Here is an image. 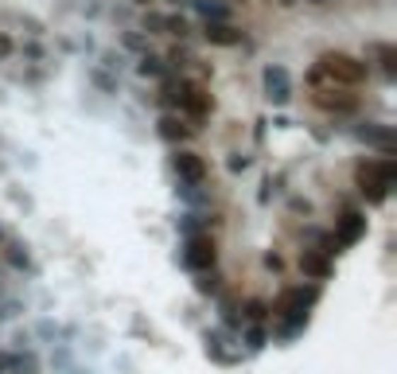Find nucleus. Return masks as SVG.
Returning <instances> with one entry per match:
<instances>
[{
  "label": "nucleus",
  "mask_w": 397,
  "mask_h": 374,
  "mask_svg": "<svg viewBox=\"0 0 397 374\" xmlns=\"http://www.w3.org/2000/svg\"><path fill=\"white\" fill-rule=\"evenodd\" d=\"M316 82H331V86H358L366 78V62L362 59H355V55H347V51H327V55H319V67H316Z\"/></svg>",
  "instance_id": "nucleus-1"
},
{
  "label": "nucleus",
  "mask_w": 397,
  "mask_h": 374,
  "mask_svg": "<svg viewBox=\"0 0 397 374\" xmlns=\"http://www.w3.org/2000/svg\"><path fill=\"white\" fill-rule=\"evenodd\" d=\"M393 176H397L393 160L358 164V171H355L358 187H362V195H366L370 203H381V199H386V195H389V187H393Z\"/></svg>",
  "instance_id": "nucleus-2"
},
{
  "label": "nucleus",
  "mask_w": 397,
  "mask_h": 374,
  "mask_svg": "<svg viewBox=\"0 0 397 374\" xmlns=\"http://www.w3.org/2000/svg\"><path fill=\"white\" fill-rule=\"evenodd\" d=\"M176 101H179V109H183L191 121H202V117L214 109V98H210L207 86H199V82H179L176 86Z\"/></svg>",
  "instance_id": "nucleus-3"
},
{
  "label": "nucleus",
  "mask_w": 397,
  "mask_h": 374,
  "mask_svg": "<svg viewBox=\"0 0 397 374\" xmlns=\"http://www.w3.org/2000/svg\"><path fill=\"white\" fill-rule=\"evenodd\" d=\"M311 300H316V288H288V293L277 300V316L288 319V324H300V319L308 316Z\"/></svg>",
  "instance_id": "nucleus-4"
},
{
  "label": "nucleus",
  "mask_w": 397,
  "mask_h": 374,
  "mask_svg": "<svg viewBox=\"0 0 397 374\" xmlns=\"http://www.w3.org/2000/svg\"><path fill=\"white\" fill-rule=\"evenodd\" d=\"M214 257H218V249H214V242H210V234H191V238H187L183 261L191 265V269H210Z\"/></svg>",
  "instance_id": "nucleus-5"
},
{
  "label": "nucleus",
  "mask_w": 397,
  "mask_h": 374,
  "mask_svg": "<svg viewBox=\"0 0 397 374\" xmlns=\"http://www.w3.org/2000/svg\"><path fill=\"white\" fill-rule=\"evenodd\" d=\"M347 90L350 86H327V90L316 94V106L327 109V113H350L358 101H355V94H347Z\"/></svg>",
  "instance_id": "nucleus-6"
},
{
  "label": "nucleus",
  "mask_w": 397,
  "mask_h": 374,
  "mask_svg": "<svg viewBox=\"0 0 397 374\" xmlns=\"http://www.w3.org/2000/svg\"><path fill=\"white\" fill-rule=\"evenodd\" d=\"M265 98H269L272 106H284V101L292 98V78H288L284 67H269V70H265Z\"/></svg>",
  "instance_id": "nucleus-7"
},
{
  "label": "nucleus",
  "mask_w": 397,
  "mask_h": 374,
  "mask_svg": "<svg viewBox=\"0 0 397 374\" xmlns=\"http://www.w3.org/2000/svg\"><path fill=\"white\" fill-rule=\"evenodd\" d=\"M171 168H176V176L187 179V183H202V176H207V160H202L199 152H176L171 156Z\"/></svg>",
  "instance_id": "nucleus-8"
},
{
  "label": "nucleus",
  "mask_w": 397,
  "mask_h": 374,
  "mask_svg": "<svg viewBox=\"0 0 397 374\" xmlns=\"http://www.w3.org/2000/svg\"><path fill=\"white\" fill-rule=\"evenodd\" d=\"M362 234H366V218L358 215V210H347V215L339 218V226H335V242H339V246H355Z\"/></svg>",
  "instance_id": "nucleus-9"
},
{
  "label": "nucleus",
  "mask_w": 397,
  "mask_h": 374,
  "mask_svg": "<svg viewBox=\"0 0 397 374\" xmlns=\"http://www.w3.org/2000/svg\"><path fill=\"white\" fill-rule=\"evenodd\" d=\"M300 269L308 273V277H316V280L331 277V261H327L323 254H316V249H304L300 254Z\"/></svg>",
  "instance_id": "nucleus-10"
},
{
  "label": "nucleus",
  "mask_w": 397,
  "mask_h": 374,
  "mask_svg": "<svg viewBox=\"0 0 397 374\" xmlns=\"http://www.w3.org/2000/svg\"><path fill=\"white\" fill-rule=\"evenodd\" d=\"M207 39L218 43V47H234L241 35H238V28H230L226 20H218V23H207Z\"/></svg>",
  "instance_id": "nucleus-11"
},
{
  "label": "nucleus",
  "mask_w": 397,
  "mask_h": 374,
  "mask_svg": "<svg viewBox=\"0 0 397 374\" xmlns=\"http://www.w3.org/2000/svg\"><path fill=\"white\" fill-rule=\"evenodd\" d=\"M195 8H199V12L207 16V23L226 20V8H222V4H214V0H195Z\"/></svg>",
  "instance_id": "nucleus-12"
},
{
  "label": "nucleus",
  "mask_w": 397,
  "mask_h": 374,
  "mask_svg": "<svg viewBox=\"0 0 397 374\" xmlns=\"http://www.w3.org/2000/svg\"><path fill=\"white\" fill-rule=\"evenodd\" d=\"M160 137H168V140H183L187 137V129H183V125H179L176 121V117H160Z\"/></svg>",
  "instance_id": "nucleus-13"
},
{
  "label": "nucleus",
  "mask_w": 397,
  "mask_h": 374,
  "mask_svg": "<svg viewBox=\"0 0 397 374\" xmlns=\"http://www.w3.org/2000/svg\"><path fill=\"white\" fill-rule=\"evenodd\" d=\"M362 140H374V144H381L389 152V132L386 129H362Z\"/></svg>",
  "instance_id": "nucleus-14"
},
{
  "label": "nucleus",
  "mask_w": 397,
  "mask_h": 374,
  "mask_svg": "<svg viewBox=\"0 0 397 374\" xmlns=\"http://www.w3.org/2000/svg\"><path fill=\"white\" fill-rule=\"evenodd\" d=\"M8 55H12V39L0 35V59H8Z\"/></svg>",
  "instance_id": "nucleus-15"
},
{
  "label": "nucleus",
  "mask_w": 397,
  "mask_h": 374,
  "mask_svg": "<svg viewBox=\"0 0 397 374\" xmlns=\"http://www.w3.org/2000/svg\"><path fill=\"white\" fill-rule=\"evenodd\" d=\"M316 4H319V0H316Z\"/></svg>",
  "instance_id": "nucleus-16"
}]
</instances>
